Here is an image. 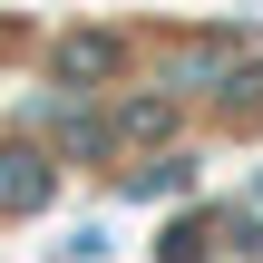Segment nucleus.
I'll list each match as a JSON object with an SVG mask.
<instances>
[{"label":"nucleus","instance_id":"f257e3e1","mask_svg":"<svg viewBox=\"0 0 263 263\" xmlns=\"http://www.w3.org/2000/svg\"><path fill=\"white\" fill-rule=\"evenodd\" d=\"M39 185H49V176H39L29 156H0V205H10V195H20V205H39Z\"/></svg>","mask_w":263,"mask_h":263}]
</instances>
